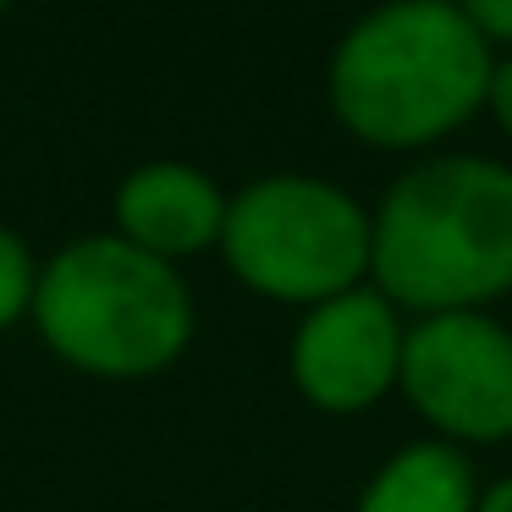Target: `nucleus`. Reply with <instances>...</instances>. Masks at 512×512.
Segmentation results:
<instances>
[{
    "instance_id": "f257e3e1",
    "label": "nucleus",
    "mask_w": 512,
    "mask_h": 512,
    "mask_svg": "<svg viewBox=\"0 0 512 512\" xmlns=\"http://www.w3.org/2000/svg\"><path fill=\"white\" fill-rule=\"evenodd\" d=\"M496 50L452 0H391L331 50L325 100L364 149L424 155L485 111Z\"/></svg>"
},
{
    "instance_id": "f03ea898",
    "label": "nucleus",
    "mask_w": 512,
    "mask_h": 512,
    "mask_svg": "<svg viewBox=\"0 0 512 512\" xmlns=\"http://www.w3.org/2000/svg\"><path fill=\"white\" fill-rule=\"evenodd\" d=\"M369 287L397 309L474 314L512 292V166L424 155L375 204Z\"/></svg>"
},
{
    "instance_id": "7ed1b4c3",
    "label": "nucleus",
    "mask_w": 512,
    "mask_h": 512,
    "mask_svg": "<svg viewBox=\"0 0 512 512\" xmlns=\"http://www.w3.org/2000/svg\"><path fill=\"white\" fill-rule=\"evenodd\" d=\"M28 320L61 364L100 380H144L188 353L193 292L177 265L94 232L39 265Z\"/></svg>"
},
{
    "instance_id": "20e7f679",
    "label": "nucleus",
    "mask_w": 512,
    "mask_h": 512,
    "mask_svg": "<svg viewBox=\"0 0 512 512\" xmlns=\"http://www.w3.org/2000/svg\"><path fill=\"white\" fill-rule=\"evenodd\" d=\"M375 215L331 177L270 171L232 193L221 259L248 292L270 303H331L369 281Z\"/></svg>"
},
{
    "instance_id": "39448f33",
    "label": "nucleus",
    "mask_w": 512,
    "mask_h": 512,
    "mask_svg": "<svg viewBox=\"0 0 512 512\" xmlns=\"http://www.w3.org/2000/svg\"><path fill=\"white\" fill-rule=\"evenodd\" d=\"M397 391L446 446L512 441V331L490 309L413 320Z\"/></svg>"
},
{
    "instance_id": "423d86ee",
    "label": "nucleus",
    "mask_w": 512,
    "mask_h": 512,
    "mask_svg": "<svg viewBox=\"0 0 512 512\" xmlns=\"http://www.w3.org/2000/svg\"><path fill=\"white\" fill-rule=\"evenodd\" d=\"M402 342H408L402 309L364 281L342 298L303 309L287 347L292 386L331 419L369 413L402 386Z\"/></svg>"
},
{
    "instance_id": "0eeeda50",
    "label": "nucleus",
    "mask_w": 512,
    "mask_h": 512,
    "mask_svg": "<svg viewBox=\"0 0 512 512\" xmlns=\"http://www.w3.org/2000/svg\"><path fill=\"white\" fill-rule=\"evenodd\" d=\"M226 210H232V199L221 193V182L188 160H144L127 171L111 199L116 237H127L133 248L166 259V265L221 248Z\"/></svg>"
},
{
    "instance_id": "6e6552de",
    "label": "nucleus",
    "mask_w": 512,
    "mask_h": 512,
    "mask_svg": "<svg viewBox=\"0 0 512 512\" xmlns=\"http://www.w3.org/2000/svg\"><path fill=\"white\" fill-rule=\"evenodd\" d=\"M479 474L463 446L413 441L364 479L353 512H479Z\"/></svg>"
},
{
    "instance_id": "1a4fd4ad",
    "label": "nucleus",
    "mask_w": 512,
    "mask_h": 512,
    "mask_svg": "<svg viewBox=\"0 0 512 512\" xmlns=\"http://www.w3.org/2000/svg\"><path fill=\"white\" fill-rule=\"evenodd\" d=\"M34 292H39L34 254L12 226H0V331H12L17 320L34 314Z\"/></svg>"
},
{
    "instance_id": "9d476101",
    "label": "nucleus",
    "mask_w": 512,
    "mask_h": 512,
    "mask_svg": "<svg viewBox=\"0 0 512 512\" xmlns=\"http://www.w3.org/2000/svg\"><path fill=\"white\" fill-rule=\"evenodd\" d=\"M468 17L496 56H512V0H468Z\"/></svg>"
},
{
    "instance_id": "9b49d317",
    "label": "nucleus",
    "mask_w": 512,
    "mask_h": 512,
    "mask_svg": "<svg viewBox=\"0 0 512 512\" xmlns=\"http://www.w3.org/2000/svg\"><path fill=\"white\" fill-rule=\"evenodd\" d=\"M485 111L496 116V127L512 138V56H496V72H490V94Z\"/></svg>"
},
{
    "instance_id": "f8f14e48",
    "label": "nucleus",
    "mask_w": 512,
    "mask_h": 512,
    "mask_svg": "<svg viewBox=\"0 0 512 512\" xmlns=\"http://www.w3.org/2000/svg\"><path fill=\"white\" fill-rule=\"evenodd\" d=\"M479 512H512V474L496 479V485H485V496H479Z\"/></svg>"
}]
</instances>
